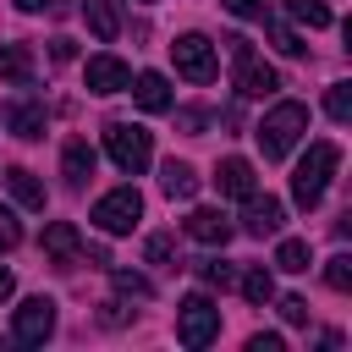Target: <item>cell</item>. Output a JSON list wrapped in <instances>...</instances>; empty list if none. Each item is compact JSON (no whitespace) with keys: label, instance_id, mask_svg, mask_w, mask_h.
Segmentation results:
<instances>
[{"label":"cell","instance_id":"obj_1","mask_svg":"<svg viewBox=\"0 0 352 352\" xmlns=\"http://www.w3.org/2000/svg\"><path fill=\"white\" fill-rule=\"evenodd\" d=\"M336 165H341V148H336L330 138L308 143V154H302V160H297V170H292V198H297V209H314V204L324 198V187H330Z\"/></svg>","mask_w":352,"mask_h":352},{"label":"cell","instance_id":"obj_2","mask_svg":"<svg viewBox=\"0 0 352 352\" xmlns=\"http://www.w3.org/2000/svg\"><path fill=\"white\" fill-rule=\"evenodd\" d=\"M308 132V104H297V99H280L258 126H253V138H258V148H264V160H286L292 154V143Z\"/></svg>","mask_w":352,"mask_h":352},{"label":"cell","instance_id":"obj_3","mask_svg":"<svg viewBox=\"0 0 352 352\" xmlns=\"http://www.w3.org/2000/svg\"><path fill=\"white\" fill-rule=\"evenodd\" d=\"M226 50H231V66H236V94L242 99H270L275 88H280V72L270 66V60H258L253 55V44L242 38V33H231V38H220Z\"/></svg>","mask_w":352,"mask_h":352},{"label":"cell","instance_id":"obj_4","mask_svg":"<svg viewBox=\"0 0 352 352\" xmlns=\"http://www.w3.org/2000/svg\"><path fill=\"white\" fill-rule=\"evenodd\" d=\"M104 148H110V160H116L126 176H138V170L154 160V132H148V126H132V121H110V126H104Z\"/></svg>","mask_w":352,"mask_h":352},{"label":"cell","instance_id":"obj_5","mask_svg":"<svg viewBox=\"0 0 352 352\" xmlns=\"http://www.w3.org/2000/svg\"><path fill=\"white\" fill-rule=\"evenodd\" d=\"M214 336H220V308L204 292L182 297V308H176V341L182 346H209Z\"/></svg>","mask_w":352,"mask_h":352},{"label":"cell","instance_id":"obj_6","mask_svg":"<svg viewBox=\"0 0 352 352\" xmlns=\"http://www.w3.org/2000/svg\"><path fill=\"white\" fill-rule=\"evenodd\" d=\"M138 214H143V192H138V187H116V192H104V198L94 204V226H99L104 236L132 231V226H138Z\"/></svg>","mask_w":352,"mask_h":352},{"label":"cell","instance_id":"obj_7","mask_svg":"<svg viewBox=\"0 0 352 352\" xmlns=\"http://www.w3.org/2000/svg\"><path fill=\"white\" fill-rule=\"evenodd\" d=\"M170 60H176V72L187 77V82H214V44L204 38V33H182L176 44H170Z\"/></svg>","mask_w":352,"mask_h":352},{"label":"cell","instance_id":"obj_8","mask_svg":"<svg viewBox=\"0 0 352 352\" xmlns=\"http://www.w3.org/2000/svg\"><path fill=\"white\" fill-rule=\"evenodd\" d=\"M50 330H55V302H50V297H28V302L16 308L11 336H16L22 346H44V341H50Z\"/></svg>","mask_w":352,"mask_h":352},{"label":"cell","instance_id":"obj_9","mask_svg":"<svg viewBox=\"0 0 352 352\" xmlns=\"http://www.w3.org/2000/svg\"><path fill=\"white\" fill-rule=\"evenodd\" d=\"M44 258H50L55 270H72V264L82 258V236H77L72 220H50V226H44Z\"/></svg>","mask_w":352,"mask_h":352},{"label":"cell","instance_id":"obj_10","mask_svg":"<svg viewBox=\"0 0 352 352\" xmlns=\"http://www.w3.org/2000/svg\"><path fill=\"white\" fill-rule=\"evenodd\" d=\"M280 220H286V204L280 198H258V192H248V209H242V231L248 236H275L280 231Z\"/></svg>","mask_w":352,"mask_h":352},{"label":"cell","instance_id":"obj_11","mask_svg":"<svg viewBox=\"0 0 352 352\" xmlns=\"http://www.w3.org/2000/svg\"><path fill=\"white\" fill-rule=\"evenodd\" d=\"M214 187H220V198H248V192H258V176L242 154H231V160L214 165Z\"/></svg>","mask_w":352,"mask_h":352},{"label":"cell","instance_id":"obj_12","mask_svg":"<svg viewBox=\"0 0 352 352\" xmlns=\"http://www.w3.org/2000/svg\"><path fill=\"white\" fill-rule=\"evenodd\" d=\"M231 231H236V226H231L220 209H192V214H187V236H192V242H204V248H226V242H231Z\"/></svg>","mask_w":352,"mask_h":352},{"label":"cell","instance_id":"obj_13","mask_svg":"<svg viewBox=\"0 0 352 352\" xmlns=\"http://www.w3.org/2000/svg\"><path fill=\"white\" fill-rule=\"evenodd\" d=\"M82 77H88V88H94V94H121V88L132 82V72H126V60H116V55H94Z\"/></svg>","mask_w":352,"mask_h":352},{"label":"cell","instance_id":"obj_14","mask_svg":"<svg viewBox=\"0 0 352 352\" xmlns=\"http://www.w3.org/2000/svg\"><path fill=\"white\" fill-rule=\"evenodd\" d=\"M126 88H132V99H138V104H143L148 116H160V110H170V82H165L160 72H138V77H132Z\"/></svg>","mask_w":352,"mask_h":352},{"label":"cell","instance_id":"obj_15","mask_svg":"<svg viewBox=\"0 0 352 352\" xmlns=\"http://www.w3.org/2000/svg\"><path fill=\"white\" fill-rule=\"evenodd\" d=\"M82 16H88V28H94L99 44H110L121 33V0H82Z\"/></svg>","mask_w":352,"mask_h":352},{"label":"cell","instance_id":"obj_16","mask_svg":"<svg viewBox=\"0 0 352 352\" xmlns=\"http://www.w3.org/2000/svg\"><path fill=\"white\" fill-rule=\"evenodd\" d=\"M6 121H11V132L16 138H44V104L38 99H11V110H6Z\"/></svg>","mask_w":352,"mask_h":352},{"label":"cell","instance_id":"obj_17","mask_svg":"<svg viewBox=\"0 0 352 352\" xmlns=\"http://www.w3.org/2000/svg\"><path fill=\"white\" fill-rule=\"evenodd\" d=\"M94 165H99V160H94V148H88L82 138H72V143H66V154H60V170H66V182H72V187H82V182L94 176Z\"/></svg>","mask_w":352,"mask_h":352},{"label":"cell","instance_id":"obj_18","mask_svg":"<svg viewBox=\"0 0 352 352\" xmlns=\"http://www.w3.org/2000/svg\"><path fill=\"white\" fill-rule=\"evenodd\" d=\"M6 187H11V198H16L22 209H44V182H38L33 170L11 165V170H6Z\"/></svg>","mask_w":352,"mask_h":352},{"label":"cell","instance_id":"obj_19","mask_svg":"<svg viewBox=\"0 0 352 352\" xmlns=\"http://www.w3.org/2000/svg\"><path fill=\"white\" fill-rule=\"evenodd\" d=\"M160 187H165V198H192V192H198V170H192L187 160H170V165L160 170Z\"/></svg>","mask_w":352,"mask_h":352},{"label":"cell","instance_id":"obj_20","mask_svg":"<svg viewBox=\"0 0 352 352\" xmlns=\"http://www.w3.org/2000/svg\"><path fill=\"white\" fill-rule=\"evenodd\" d=\"M0 77H6V82H28V77H33L28 44H0Z\"/></svg>","mask_w":352,"mask_h":352},{"label":"cell","instance_id":"obj_21","mask_svg":"<svg viewBox=\"0 0 352 352\" xmlns=\"http://www.w3.org/2000/svg\"><path fill=\"white\" fill-rule=\"evenodd\" d=\"M275 264H280L286 275H302V270L314 264V253H308V242H302V236H286V242L275 248Z\"/></svg>","mask_w":352,"mask_h":352},{"label":"cell","instance_id":"obj_22","mask_svg":"<svg viewBox=\"0 0 352 352\" xmlns=\"http://www.w3.org/2000/svg\"><path fill=\"white\" fill-rule=\"evenodd\" d=\"M143 258H148L154 270H176V236H170V231H154L148 248H143Z\"/></svg>","mask_w":352,"mask_h":352},{"label":"cell","instance_id":"obj_23","mask_svg":"<svg viewBox=\"0 0 352 352\" xmlns=\"http://www.w3.org/2000/svg\"><path fill=\"white\" fill-rule=\"evenodd\" d=\"M242 297H248V302H253V308H264V302H270V297H275V280H270V270H264V264H258V270H248V275H242Z\"/></svg>","mask_w":352,"mask_h":352},{"label":"cell","instance_id":"obj_24","mask_svg":"<svg viewBox=\"0 0 352 352\" xmlns=\"http://www.w3.org/2000/svg\"><path fill=\"white\" fill-rule=\"evenodd\" d=\"M286 11H292V22H302V28H330V6H324V0H286Z\"/></svg>","mask_w":352,"mask_h":352},{"label":"cell","instance_id":"obj_25","mask_svg":"<svg viewBox=\"0 0 352 352\" xmlns=\"http://www.w3.org/2000/svg\"><path fill=\"white\" fill-rule=\"evenodd\" d=\"M110 280H116V292H121V297H154V280H148V275H138V270H110Z\"/></svg>","mask_w":352,"mask_h":352},{"label":"cell","instance_id":"obj_26","mask_svg":"<svg viewBox=\"0 0 352 352\" xmlns=\"http://www.w3.org/2000/svg\"><path fill=\"white\" fill-rule=\"evenodd\" d=\"M198 280H204V286H220V292H226V286H236V270H231L226 258H204V264H198Z\"/></svg>","mask_w":352,"mask_h":352},{"label":"cell","instance_id":"obj_27","mask_svg":"<svg viewBox=\"0 0 352 352\" xmlns=\"http://www.w3.org/2000/svg\"><path fill=\"white\" fill-rule=\"evenodd\" d=\"M324 286H330V292H352V258H346V253H336V258L324 264Z\"/></svg>","mask_w":352,"mask_h":352},{"label":"cell","instance_id":"obj_28","mask_svg":"<svg viewBox=\"0 0 352 352\" xmlns=\"http://www.w3.org/2000/svg\"><path fill=\"white\" fill-rule=\"evenodd\" d=\"M324 110H330V121H346V116H352V82H336V88L324 94Z\"/></svg>","mask_w":352,"mask_h":352},{"label":"cell","instance_id":"obj_29","mask_svg":"<svg viewBox=\"0 0 352 352\" xmlns=\"http://www.w3.org/2000/svg\"><path fill=\"white\" fill-rule=\"evenodd\" d=\"M231 16H242V22H264L270 16V0H220Z\"/></svg>","mask_w":352,"mask_h":352},{"label":"cell","instance_id":"obj_30","mask_svg":"<svg viewBox=\"0 0 352 352\" xmlns=\"http://www.w3.org/2000/svg\"><path fill=\"white\" fill-rule=\"evenodd\" d=\"M264 22H270V16H264ZM270 38H275L280 55H302V38H297L292 28H280V22H270Z\"/></svg>","mask_w":352,"mask_h":352},{"label":"cell","instance_id":"obj_31","mask_svg":"<svg viewBox=\"0 0 352 352\" xmlns=\"http://www.w3.org/2000/svg\"><path fill=\"white\" fill-rule=\"evenodd\" d=\"M22 242V226H16V214L11 209H0V253H11Z\"/></svg>","mask_w":352,"mask_h":352},{"label":"cell","instance_id":"obj_32","mask_svg":"<svg viewBox=\"0 0 352 352\" xmlns=\"http://www.w3.org/2000/svg\"><path fill=\"white\" fill-rule=\"evenodd\" d=\"M280 319L286 324H308V302L302 297H280Z\"/></svg>","mask_w":352,"mask_h":352},{"label":"cell","instance_id":"obj_33","mask_svg":"<svg viewBox=\"0 0 352 352\" xmlns=\"http://www.w3.org/2000/svg\"><path fill=\"white\" fill-rule=\"evenodd\" d=\"M50 55H55V60H72L77 44H72V38H50Z\"/></svg>","mask_w":352,"mask_h":352},{"label":"cell","instance_id":"obj_34","mask_svg":"<svg viewBox=\"0 0 352 352\" xmlns=\"http://www.w3.org/2000/svg\"><path fill=\"white\" fill-rule=\"evenodd\" d=\"M248 352H280V336H253Z\"/></svg>","mask_w":352,"mask_h":352},{"label":"cell","instance_id":"obj_35","mask_svg":"<svg viewBox=\"0 0 352 352\" xmlns=\"http://www.w3.org/2000/svg\"><path fill=\"white\" fill-rule=\"evenodd\" d=\"M99 319H104V324H121V319H126V308H121V302H104V314H99Z\"/></svg>","mask_w":352,"mask_h":352},{"label":"cell","instance_id":"obj_36","mask_svg":"<svg viewBox=\"0 0 352 352\" xmlns=\"http://www.w3.org/2000/svg\"><path fill=\"white\" fill-rule=\"evenodd\" d=\"M11 292H16V280H11V270H6V264H0V302H6V297H11Z\"/></svg>","mask_w":352,"mask_h":352},{"label":"cell","instance_id":"obj_37","mask_svg":"<svg viewBox=\"0 0 352 352\" xmlns=\"http://www.w3.org/2000/svg\"><path fill=\"white\" fill-rule=\"evenodd\" d=\"M16 6H22V11H38V6H44V0H16Z\"/></svg>","mask_w":352,"mask_h":352}]
</instances>
